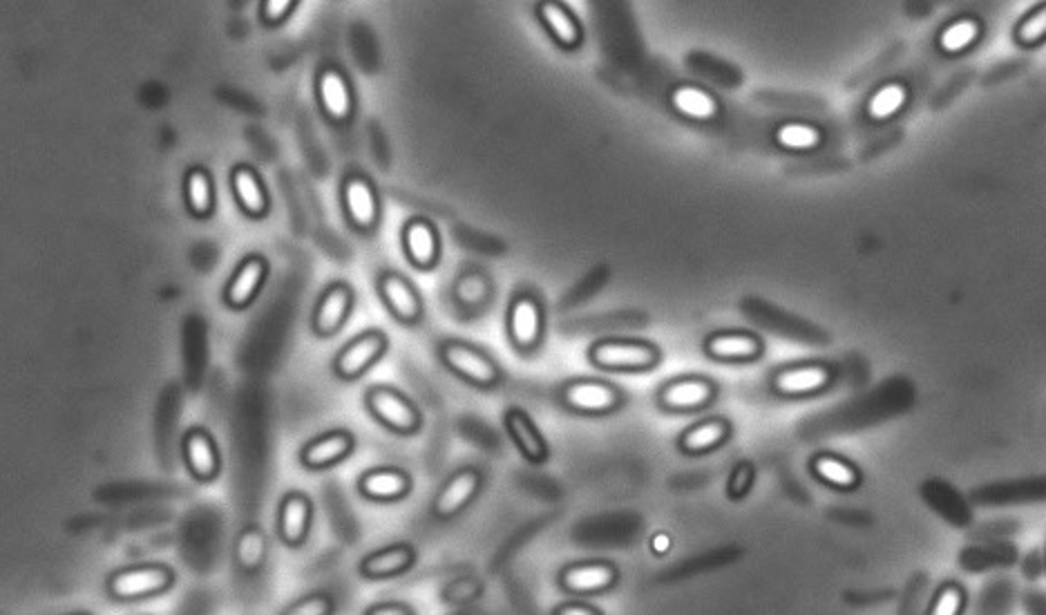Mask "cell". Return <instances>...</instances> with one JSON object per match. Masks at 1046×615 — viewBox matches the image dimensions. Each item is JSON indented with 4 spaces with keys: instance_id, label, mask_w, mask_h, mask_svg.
Masks as SVG:
<instances>
[{
    "instance_id": "ac0fdd59",
    "label": "cell",
    "mask_w": 1046,
    "mask_h": 615,
    "mask_svg": "<svg viewBox=\"0 0 1046 615\" xmlns=\"http://www.w3.org/2000/svg\"><path fill=\"white\" fill-rule=\"evenodd\" d=\"M403 242L407 258H410V262L416 264V267L430 269L436 258H439V240H436V231L432 229L430 222L412 220L405 226Z\"/></svg>"
},
{
    "instance_id": "e0dca14e",
    "label": "cell",
    "mask_w": 1046,
    "mask_h": 615,
    "mask_svg": "<svg viewBox=\"0 0 1046 615\" xmlns=\"http://www.w3.org/2000/svg\"><path fill=\"white\" fill-rule=\"evenodd\" d=\"M731 425L725 419H705L700 423H693L691 428L684 430L678 439V448L684 454H707L720 448L722 443L729 439Z\"/></svg>"
},
{
    "instance_id": "9c48e42d",
    "label": "cell",
    "mask_w": 1046,
    "mask_h": 615,
    "mask_svg": "<svg viewBox=\"0 0 1046 615\" xmlns=\"http://www.w3.org/2000/svg\"><path fill=\"white\" fill-rule=\"evenodd\" d=\"M705 354L718 363H751L763 354V340L749 331H716L705 340Z\"/></svg>"
},
{
    "instance_id": "5bb4252c",
    "label": "cell",
    "mask_w": 1046,
    "mask_h": 615,
    "mask_svg": "<svg viewBox=\"0 0 1046 615\" xmlns=\"http://www.w3.org/2000/svg\"><path fill=\"white\" fill-rule=\"evenodd\" d=\"M351 309V289L345 285L329 287L313 311V329L320 336H331L345 323Z\"/></svg>"
},
{
    "instance_id": "d6986e66",
    "label": "cell",
    "mask_w": 1046,
    "mask_h": 615,
    "mask_svg": "<svg viewBox=\"0 0 1046 615\" xmlns=\"http://www.w3.org/2000/svg\"><path fill=\"white\" fill-rule=\"evenodd\" d=\"M186 463L197 479H213L220 470V457L213 439L204 430H193L184 443Z\"/></svg>"
},
{
    "instance_id": "c3c4849f",
    "label": "cell",
    "mask_w": 1046,
    "mask_h": 615,
    "mask_svg": "<svg viewBox=\"0 0 1046 615\" xmlns=\"http://www.w3.org/2000/svg\"><path fill=\"white\" fill-rule=\"evenodd\" d=\"M1026 607L1033 613H1046V595H1042L1040 591H1029V595H1026Z\"/></svg>"
},
{
    "instance_id": "8992f818",
    "label": "cell",
    "mask_w": 1046,
    "mask_h": 615,
    "mask_svg": "<svg viewBox=\"0 0 1046 615\" xmlns=\"http://www.w3.org/2000/svg\"><path fill=\"white\" fill-rule=\"evenodd\" d=\"M716 385L702 376H680L662 387L658 403L662 410L684 414L705 410L716 399Z\"/></svg>"
},
{
    "instance_id": "277c9868",
    "label": "cell",
    "mask_w": 1046,
    "mask_h": 615,
    "mask_svg": "<svg viewBox=\"0 0 1046 615\" xmlns=\"http://www.w3.org/2000/svg\"><path fill=\"white\" fill-rule=\"evenodd\" d=\"M441 358L456 376L477 387H492L499 381V367L488 354L461 340H450L441 347Z\"/></svg>"
},
{
    "instance_id": "836d02e7",
    "label": "cell",
    "mask_w": 1046,
    "mask_h": 615,
    "mask_svg": "<svg viewBox=\"0 0 1046 615\" xmlns=\"http://www.w3.org/2000/svg\"><path fill=\"white\" fill-rule=\"evenodd\" d=\"M906 101H908L906 85H901L897 81L881 85V88L874 92L868 101V117L872 121H886L890 117H895L897 112L906 106Z\"/></svg>"
},
{
    "instance_id": "f6af8a7d",
    "label": "cell",
    "mask_w": 1046,
    "mask_h": 615,
    "mask_svg": "<svg viewBox=\"0 0 1046 615\" xmlns=\"http://www.w3.org/2000/svg\"><path fill=\"white\" fill-rule=\"evenodd\" d=\"M555 613L557 615H597L599 611L595 607H591V604H584V602H566V604H561Z\"/></svg>"
},
{
    "instance_id": "74e56055",
    "label": "cell",
    "mask_w": 1046,
    "mask_h": 615,
    "mask_svg": "<svg viewBox=\"0 0 1046 615\" xmlns=\"http://www.w3.org/2000/svg\"><path fill=\"white\" fill-rule=\"evenodd\" d=\"M1011 600H1013V586L1009 582H993L984 589L979 609H982L984 613H1000L1009 607Z\"/></svg>"
},
{
    "instance_id": "60d3db41",
    "label": "cell",
    "mask_w": 1046,
    "mask_h": 615,
    "mask_svg": "<svg viewBox=\"0 0 1046 615\" xmlns=\"http://www.w3.org/2000/svg\"><path fill=\"white\" fill-rule=\"evenodd\" d=\"M1017 531L1015 519H997V522H988L982 528H977L973 537H979L982 542H995V539H1006Z\"/></svg>"
},
{
    "instance_id": "d6a6232c",
    "label": "cell",
    "mask_w": 1046,
    "mask_h": 615,
    "mask_svg": "<svg viewBox=\"0 0 1046 615\" xmlns=\"http://www.w3.org/2000/svg\"><path fill=\"white\" fill-rule=\"evenodd\" d=\"M233 188L237 202L249 215H262L266 211V195L258 175L249 168H237L233 173Z\"/></svg>"
},
{
    "instance_id": "f1b7e54d",
    "label": "cell",
    "mask_w": 1046,
    "mask_h": 615,
    "mask_svg": "<svg viewBox=\"0 0 1046 615\" xmlns=\"http://www.w3.org/2000/svg\"><path fill=\"white\" fill-rule=\"evenodd\" d=\"M1017 560V548L1006 539H995L984 546L966 548L962 553V566L966 571H984L993 566H1009Z\"/></svg>"
},
{
    "instance_id": "f546056e",
    "label": "cell",
    "mask_w": 1046,
    "mask_h": 615,
    "mask_svg": "<svg viewBox=\"0 0 1046 615\" xmlns=\"http://www.w3.org/2000/svg\"><path fill=\"white\" fill-rule=\"evenodd\" d=\"M311 504L307 497L289 495L280 506V535L287 544H300L309 531Z\"/></svg>"
},
{
    "instance_id": "603a6c76",
    "label": "cell",
    "mask_w": 1046,
    "mask_h": 615,
    "mask_svg": "<svg viewBox=\"0 0 1046 615\" xmlns=\"http://www.w3.org/2000/svg\"><path fill=\"white\" fill-rule=\"evenodd\" d=\"M351 441L349 434L345 432H329L325 437L311 441L307 448L302 450V463L309 468H327L334 466L340 459H345L351 452Z\"/></svg>"
},
{
    "instance_id": "7bdbcfd3",
    "label": "cell",
    "mask_w": 1046,
    "mask_h": 615,
    "mask_svg": "<svg viewBox=\"0 0 1046 615\" xmlns=\"http://www.w3.org/2000/svg\"><path fill=\"white\" fill-rule=\"evenodd\" d=\"M291 613L307 615V613H329V602L325 598H309L307 602H300L291 609Z\"/></svg>"
},
{
    "instance_id": "b9f144b4",
    "label": "cell",
    "mask_w": 1046,
    "mask_h": 615,
    "mask_svg": "<svg viewBox=\"0 0 1046 615\" xmlns=\"http://www.w3.org/2000/svg\"><path fill=\"white\" fill-rule=\"evenodd\" d=\"M959 609H962V591L955 589V586H948V589H944L939 593V598L935 602L933 607V613L937 615H953V613H959Z\"/></svg>"
},
{
    "instance_id": "4316f807",
    "label": "cell",
    "mask_w": 1046,
    "mask_h": 615,
    "mask_svg": "<svg viewBox=\"0 0 1046 615\" xmlns=\"http://www.w3.org/2000/svg\"><path fill=\"white\" fill-rule=\"evenodd\" d=\"M412 562L414 551L410 546H389L385 551L365 557L363 564H360V571L365 573V577H372V580H383V577H394L403 573L405 569H410Z\"/></svg>"
},
{
    "instance_id": "5b68a950",
    "label": "cell",
    "mask_w": 1046,
    "mask_h": 615,
    "mask_svg": "<svg viewBox=\"0 0 1046 615\" xmlns=\"http://www.w3.org/2000/svg\"><path fill=\"white\" fill-rule=\"evenodd\" d=\"M832 369L825 363H796L776 369L772 390L783 399H803L823 392L832 383Z\"/></svg>"
},
{
    "instance_id": "484cf974",
    "label": "cell",
    "mask_w": 1046,
    "mask_h": 615,
    "mask_svg": "<svg viewBox=\"0 0 1046 615\" xmlns=\"http://www.w3.org/2000/svg\"><path fill=\"white\" fill-rule=\"evenodd\" d=\"M812 472L825 486L836 490H852L859 484V470L854 468L850 461L836 457V454L830 452L816 454L812 459Z\"/></svg>"
},
{
    "instance_id": "681fc988",
    "label": "cell",
    "mask_w": 1046,
    "mask_h": 615,
    "mask_svg": "<svg viewBox=\"0 0 1046 615\" xmlns=\"http://www.w3.org/2000/svg\"><path fill=\"white\" fill-rule=\"evenodd\" d=\"M369 613H372V615H380V613H389V615L396 613V615H403V613H410V611H407L405 607H401V604H396V607H394V604H387V607H374V609L369 611Z\"/></svg>"
},
{
    "instance_id": "ba28073f",
    "label": "cell",
    "mask_w": 1046,
    "mask_h": 615,
    "mask_svg": "<svg viewBox=\"0 0 1046 615\" xmlns=\"http://www.w3.org/2000/svg\"><path fill=\"white\" fill-rule=\"evenodd\" d=\"M367 405L376 419L385 423L387 428H392L394 432L410 434L418 428V423H421V416H418L414 405L407 401L403 394L387 390V387H374V390L367 394Z\"/></svg>"
},
{
    "instance_id": "52a82bcc",
    "label": "cell",
    "mask_w": 1046,
    "mask_h": 615,
    "mask_svg": "<svg viewBox=\"0 0 1046 615\" xmlns=\"http://www.w3.org/2000/svg\"><path fill=\"white\" fill-rule=\"evenodd\" d=\"M173 584V571L166 566H132L112 575L110 593L117 600H141L166 591Z\"/></svg>"
},
{
    "instance_id": "ee69618b",
    "label": "cell",
    "mask_w": 1046,
    "mask_h": 615,
    "mask_svg": "<svg viewBox=\"0 0 1046 615\" xmlns=\"http://www.w3.org/2000/svg\"><path fill=\"white\" fill-rule=\"evenodd\" d=\"M291 3H293V0H266V3H264V16L269 18V21H278V18H282L284 14L289 12Z\"/></svg>"
},
{
    "instance_id": "ffe728a7",
    "label": "cell",
    "mask_w": 1046,
    "mask_h": 615,
    "mask_svg": "<svg viewBox=\"0 0 1046 615\" xmlns=\"http://www.w3.org/2000/svg\"><path fill=\"white\" fill-rule=\"evenodd\" d=\"M924 497L937 513L948 519L955 526L971 524V508L955 488H950L944 481H928L924 486Z\"/></svg>"
},
{
    "instance_id": "30bf717a",
    "label": "cell",
    "mask_w": 1046,
    "mask_h": 615,
    "mask_svg": "<svg viewBox=\"0 0 1046 615\" xmlns=\"http://www.w3.org/2000/svg\"><path fill=\"white\" fill-rule=\"evenodd\" d=\"M971 497L979 506H1009V504H1026V501H1044L1046 499V477L991 484V486L973 490Z\"/></svg>"
},
{
    "instance_id": "ab89813d",
    "label": "cell",
    "mask_w": 1046,
    "mask_h": 615,
    "mask_svg": "<svg viewBox=\"0 0 1046 615\" xmlns=\"http://www.w3.org/2000/svg\"><path fill=\"white\" fill-rule=\"evenodd\" d=\"M754 477H756V470L751 463L743 461V463H736L734 470H731L729 475V481H727V495L731 499H743L751 484H754Z\"/></svg>"
},
{
    "instance_id": "d590c367",
    "label": "cell",
    "mask_w": 1046,
    "mask_h": 615,
    "mask_svg": "<svg viewBox=\"0 0 1046 615\" xmlns=\"http://www.w3.org/2000/svg\"><path fill=\"white\" fill-rule=\"evenodd\" d=\"M186 195H188V206L195 215H206L213 206V191H211V179L202 170H193L186 179Z\"/></svg>"
},
{
    "instance_id": "83f0119b",
    "label": "cell",
    "mask_w": 1046,
    "mask_h": 615,
    "mask_svg": "<svg viewBox=\"0 0 1046 615\" xmlns=\"http://www.w3.org/2000/svg\"><path fill=\"white\" fill-rule=\"evenodd\" d=\"M360 490H363V495L369 499L392 501L403 497L405 492L410 490V479H407V475L401 470L378 468L367 472V475L360 479Z\"/></svg>"
},
{
    "instance_id": "d4e9b609",
    "label": "cell",
    "mask_w": 1046,
    "mask_h": 615,
    "mask_svg": "<svg viewBox=\"0 0 1046 615\" xmlns=\"http://www.w3.org/2000/svg\"><path fill=\"white\" fill-rule=\"evenodd\" d=\"M345 204L351 222L360 226V229H372L378 217V202L369 182L358 177L349 179L345 186Z\"/></svg>"
},
{
    "instance_id": "f35d334b",
    "label": "cell",
    "mask_w": 1046,
    "mask_h": 615,
    "mask_svg": "<svg viewBox=\"0 0 1046 615\" xmlns=\"http://www.w3.org/2000/svg\"><path fill=\"white\" fill-rule=\"evenodd\" d=\"M264 555V537L258 531H246L240 537V546H237V557L244 569H255L262 562Z\"/></svg>"
},
{
    "instance_id": "1f68e13d",
    "label": "cell",
    "mask_w": 1046,
    "mask_h": 615,
    "mask_svg": "<svg viewBox=\"0 0 1046 615\" xmlns=\"http://www.w3.org/2000/svg\"><path fill=\"white\" fill-rule=\"evenodd\" d=\"M776 144L785 150H796V153H805V150H814L821 146L823 132L812 126V123L803 121H787L781 128L776 130Z\"/></svg>"
},
{
    "instance_id": "4dcf8cb0",
    "label": "cell",
    "mask_w": 1046,
    "mask_h": 615,
    "mask_svg": "<svg viewBox=\"0 0 1046 615\" xmlns=\"http://www.w3.org/2000/svg\"><path fill=\"white\" fill-rule=\"evenodd\" d=\"M320 99L325 106L327 115L336 121H342L349 117L351 112V97L347 90V83L342 81L338 72L329 70L320 77Z\"/></svg>"
},
{
    "instance_id": "7a4b0ae2",
    "label": "cell",
    "mask_w": 1046,
    "mask_h": 615,
    "mask_svg": "<svg viewBox=\"0 0 1046 615\" xmlns=\"http://www.w3.org/2000/svg\"><path fill=\"white\" fill-rule=\"evenodd\" d=\"M561 401L568 410L588 416H604L620 408L622 392L611 383L595 381V378H575L564 385Z\"/></svg>"
},
{
    "instance_id": "8d00e7d4",
    "label": "cell",
    "mask_w": 1046,
    "mask_h": 615,
    "mask_svg": "<svg viewBox=\"0 0 1046 615\" xmlns=\"http://www.w3.org/2000/svg\"><path fill=\"white\" fill-rule=\"evenodd\" d=\"M1015 39L1026 47L1040 45L1046 41V3L1038 5L1031 14H1026L1020 25L1015 27Z\"/></svg>"
},
{
    "instance_id": "7c38bea8",
    "label": "cell",
    "mask_w": 1046,
    "mask_h": 615,
    "mask_svg": "<svg viewBox=\"0 0 1046 615\" xmlns=\"http://www.w3.org/2000/svg\"><path fill=\"white\" fill-rule=\"evenodd\" d=\"M387 338L378 331H369V334L358 336L354 343H349L342 349L340 356L336 358V372L342 378H356L365 372L369 365L378 361V356L385 352Z\"/></svg>"
},
{
    "instance_id": "bcb514c9",
    "label": "cell",
    "mask_w": 1046,
    "mask_h": 615,
    "mask_svg": "<svg viewBox=\"0 0 1046 615\" xmlns=\"http://www.w3.org/2000/svg\"><path fill=\"white\" fill-rule=\"evenodd\" d=\"M671 546H673V539L667 533H655L651 537V551L655 555H667L671 551Z\"/></svg>"
},
{
    "instance_id": "e575fe53",
    "label": "cell",
    "mask_w": 1046,
    "mask_h": 615,
    "mask_svg": "<svg viewBox=\"0 0 1046 615\" xmlns=\"http://www.w3.org/2000/svg\"><path fill=\"white\" fill-rule=\"evenodd\" d=\"M979 36V25L973 18H959L944 27L939 34V50L944 54H962L971 47Z\"/></svg>"
},
{
    "instance_id": "7402d4cb",
    "label": "cell",
    "mask_w": 1046,
    "mask_h": 615,
    "mask_svg": "<svg viewBox=\"0 0 1046 615\" xmlns=\"http://www.w3.org/2000/svg\"><path fill=\"white\" fill-rule=\"evenodd\" d=\"M539 16L541 23L546 25V30L553 34V39L559 45L575 47L582 41V27H579L577 18L568 12L566 5L557 3V0H544L539 5Z\"/></svg>"
},
{
    "instance_id": "44dd1931",
    "label": "cell",
    "mask_w": 1046,
    "mask_h": 615,
    "mask_svg": "<svg viewBox=\"0 0 1046 615\" xmlns=\"http://www.w3.org/2000/svg\"><path fill=\"white\" fill-rule=\"evenodd\" d=\"M671 106L680 117L691 121H709L718 115V101L707 90L696 85H680L671 92Z\"/></svg>"
},
{
    "instance_id": "6da1fadb",
    "label": "cell",
    "mask_w": 1046,
    "mask_h": 615,
    "mask_svg": "<svg viewBox=\"0 0 1046 615\" xmlns=\"http://www.w3.org/2000/svg\"><path fill=\"white\" fill-rule=\"evenodd\" d=\"M591 363L606 372H644L660 363V349L646 340H597L588 352Z\"/></svg>"
},
{
    "instance_id": "7dc6e473",
    "label": "cell",
    "mask_w": 1046,
    "mask_h": 615,
    "mask_svg": "<svg viewBox=\"0 0 1046 615\" xmlns=\"http://www.w3.org/2000/svg\"><path fill=\"white\" fill-rule=\"evenodd\" d=\"M1042 569H1044V560L1040 557V553H1031L1029 557H1026V562H1024V573L1026 575H1029V577H1040Z\"/></svg>"
},
{
    "instance_id": "2e32d148",
    "label": "cell",
    "mask_w": 1046,
    "mask_h": 615,
    "mask_svg": "<svg viewBox=\"0 0 1046 615\" xmlns=\"http://www.w3.org/2000/svg\"><path fill=\"white\" fill-rule=\"evenodd\" d=\"M506 428L510 439L515 441L517 450L532 463H541L548 459V443L541 437V432L530 416L521 410L506 412Z\"/></svg>"
},
{
    "instance_id": "4fadbf2b",
    "label": "cell",
    "mask_w": 1046,
    "mask_h": 615,
    "mask_svg": "<svg viewBox=\"0 0 1046 615\" xmlns=\"http://www.w3.org/2000/svg\"><path fill=\"white\" fill-rule=\"evenodd\" d=\"M479 486H481V475L477 470L468 468V470L456 472L454 477L448 479V484L439 490V495H436L434 515L441 519H448V517H454L456 513H461V510L470 504V499L477 495Z\"/></svg>"
},
{
    "instance_id": "cb8c5ba5",
    "label": "cell",
    "mask_w": 1046,
    "mask_h": 615,
    "mask_svg": "<svg viewBox=\"0 0 1046 615\" xmlns=\"http://www.w3.org/2000/svg\"><path fill=\"white\" fill-rule=\"evenodd\" d=\"M264 273H266V264L264 260L260 258H251L246 260L240 269L235 271V276L231 278V282H228L226 287V302L231 307H246L249 302L255 298V293H258L262 280H264Z\"/></svg>"
},
{
    "instance_id": "9a60e30c",
    "label": "cell",
    "mask_w": 1046,
    "mask_h": 615,
    "mask_svg": "<svg viewBox=\"0 0 1046 615\" xmlns=\"http://www.w3.org/2000/svg\"><path fill=\"white\" fill-rule=\"evenodd\" d=\"M380 296L387 302L389 311L403 323H414L421 316L423 305L416 289L405 278L396 276V273H387V276L380 278Z\"/></svg>"
},
{
    "instance_id": "3957f363",
    "label": "cell",
    "mask_w": 1046,
    "mask_h": 615,
    "mask_svg": "<svg viewBox=\"0 0 1046 615\" xmlns=\"http://www.w3.org/2000/svg\"><path fill=\"white\" fill-rule=\"evenodd\" d=\"M508 336L519 352H532L544 338V307L535 293L523 291L510 302Z\"/></svg>"
},
{
    "instance_id": "8fae6325",
    "label": "cell",
    "mask_w": 1046,
    "mask_h": 615,
    "mask_svg": "<svg viewBox=\"0 0 1046 615\" xmlns=\"http://www.w3.org/2000/svg\"><path fill=\"white\" fill-rule=\"evenodd\" d=\"M617 580V569L608 562L570 564L559 575L561 589L575 595H593L611 589Z\"/></svg>"
}]
</instances>
